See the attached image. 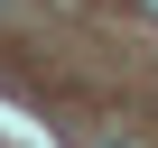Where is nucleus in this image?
Instances as JSON below:
<instances>
[{"mask_svg": "<svg viewBox=\"0 0 158 148\" xmlns=\"http://www.w3.org/2000/svg\"><path fill=\"white\" fill-rule=\"evenodd\" d=\"M139 19H158V0H139Z\"/></svg>", "mask_w": 158, "mask_h": 148, "instance_id": "1", "label": "nucleus"}, {"mask_svg": "<svg viewBox=\"0 0 158 148\" xmlns=\"http://www.w3.org/2000/svg\"><path fill=\"white\" fill-rule=\"evenodd\" d=\"M0 10H10V0H0Z\"/></svg>", "mask_w": 158, "mask_h": 148, "instance_id": "2", "label": "nucleus"}]
</instances>
